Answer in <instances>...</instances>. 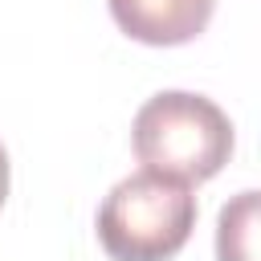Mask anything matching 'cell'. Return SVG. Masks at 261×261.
Returning a JSON list of instances; mask_svg holds the SVG:
<instances>
[{
    "instance_id": "5",
    "label": "cell",
    "mask_w": 261,
    "mask_h": 261,
    "mask_svg": "<svg viewBox=\"0 0 261 261\" xmlns=\"http://www.w3.org/2000/svg\"><path fill=\"white\" fill-rule=\"evenodd\" d=\"M8 200V151H4V143H0V204Z\"/></svg>"
},
{
    "instance_id": "1",
    "label": "cell",
    "mask_w": 261,
    "mask_h": 261,
    "mask_svg": "<svg viewBox=\"0 0 261 261\" xmlns=\"http://www.w3.org/2000/svg\"><path fill=\"white\" fill-rule=\"evenodd\" d=\"M135 155L143 171L179 179V184H204L220 175V167L232 155V122L228 114L188 90H163L147 98L130 126Z\"/></svg>"
},
{
    "instance_id": "2",
    "label": "cell",
    "mask_w": 261,
    "mask_h": 261,
    "mask_svg": "<svg viewBox=\"0 0 261 261\" xmlns=\"http://www.w3.org/2000/svg\"><path fill=\"white\" fill-rule=\"evenodd\" d=\"M196 228L188 184L135 171L118 179L98 208V245L110 261H171Z\"/></svg>"
},
{
    "instance_id": "3",
    "label": "cell",
    "mask_w": 261,
    "mask_h": 261,
    "mask_svg": "<svg viewBox=\"0 0 261 261\" xmlns=\"http://www.w3.org/2000/svg\"><path fill=\"white\" fill-rule=\"evenodd\" d=\"M216 0H110L114 24L143 45H188L212 20Z\"/></svg>"
},
{
    "instance_id": "4",
    "label": "cell",
    "mask_w": 261,
    "mask_h": 261,
    "mask_svg": "<svg viewBox=\"0 0 261 261\" xmlns=\"http://www.w3.org/2000/svg\"><path fill=\"white\" fill-rule=\"evenodd\" d=\"M216 261H261V188L224 200L216 216Z\"/></svg>"
}]
</instances>
